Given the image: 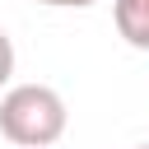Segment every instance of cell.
<instances>
[{"instance_id":"1","label":"cell","mask_w":149,"mask_h":149,"mask_svg":"<svg viewBox=\"0 0 149 149\" xmlns=\"http://www.w3.org/2000/svg\"><path fill=\"white\" fill-rule=\"evenodd\" d=\"M70 126V107L51 84H9L0 98V135L19 149H51Z\"/></svg>"},{"instance_id":"2","label":"cell","mask_w":149,"mask_h":149,"mask_svg":"<svg viewBox=\"0 0 149 149\" xmlns=\"http://www.w3.org/2000/svg\"><path fill=\"white\" fill-rule=\"evenodd\" d=\"M112 19H116V33L126 37V47L149 51V0H112Z\"/></svg>"},{"instance_id":"3","label":"cell","mask_w":149,"mask_h":149,"mask_svg":"<svg viewBox=\"0 0 149 149\" xmlns=\"http://www.w3.org/2000/svg\"><path fill=\"white\" fill-rule=\"evenodd\" d=\"M9 79H14V42L0 28V88H9Z\"/></svg>"},{"instance_id":"4","label":"cell","mask_w":149,"mask_h":149,"mask_svg":"<svg viewBox=\"0 0 149 149\" xmlns=\"http://www.w3.org/2000/svg\"><path fill=\"white\" fill-rule=\"evenodd\" d=\"M37 5H47V9H88L98 0H37Z\"/></svg>"},{"instance_id":"5","label":"cell","mask_w":149,"mask_h":149,"mask_svg":"<svg viewBox=\"0 0 149 149\" xmlns=\"http://www.w3.org/2000/svg\"><path fill=\"white\" fill-rule=\"evenodd\" d=\"M135 149H149V144H135Z\"/></svg>"}]
</instances>
